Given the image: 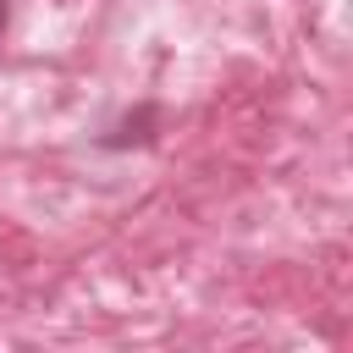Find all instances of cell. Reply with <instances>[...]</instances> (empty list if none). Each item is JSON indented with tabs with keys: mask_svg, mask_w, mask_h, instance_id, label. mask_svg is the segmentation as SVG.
<instances>
[{
	"mask_svg": "<svg viewBox=\"0 0 353 353\" xmlns=\"http://www.w3.org/2000/svg\"><path fill=\"white\" fill-rule=\"evenodd\" d=\"M0 33H6V0H0Z\"/></svg>",
	"mask_w": 353,
	"mask_h": 353,
	"instance_id": "obj_1",
	"label": "cell"
}]
</instances>
